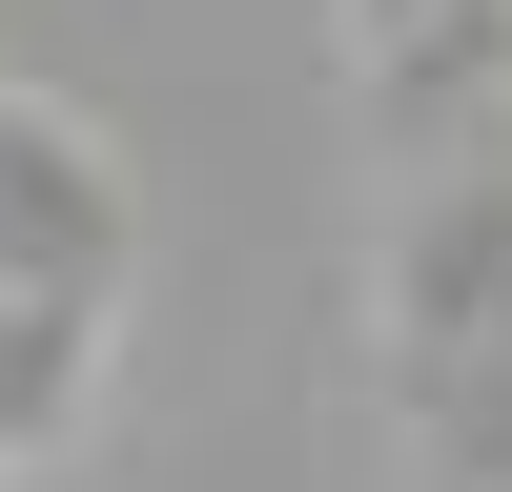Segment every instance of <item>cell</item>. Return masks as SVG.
<instances>
[{"mask_svg":"<svg viewBox=\"0 0 512 492\" xmlns=\"http://www.w3.org/2000/svg\"><path fill=\"white\" fill-rule=\"evenodd\" d=\"M0 287H123V144L62 82H0Z\"/></svg>","mask_w":512,"mask_h":492,"instance_id":"1","label":"cell"},{"mask_svg":"<svg viewBox=\"0 0 512 492\" xmlns=\"http://www.w3.org/2000/svg\"><path fill=\"white\" fill-rule=\"evenodd\" d=\"M103 308L123 287H0V451H62L103 410Z\"/></svg>","mask_w":512,"mask_h":492,"instance_id":"2","label":"cell"},{"mask_svg":"<svg viewBox=\"0 0 512 492\" xmlns=\"http://www.w3.org/2000/svg\"><path fill=\"white\" fill-rule=\"evenodd\" d=\"M410 390H431V472L451 492H512V328L451 349V369H410Z\"/></svg>","mask_w":512,"mask_h":492,"instance_id":"3","label":"cell"},{"mask_svg":"<svg viewBox=\"0 0 512 492\" xmlns=\"http://www.w3.org/2000/svg\"><path fill=\"white\" fill-rule=\"evenodd\" d=\"M390 21H410V0H349V41H390Z\"/></svg>","mask_w":512,"mask_h":492,"instance_id":"4","label":"cell"}]
</instances>
